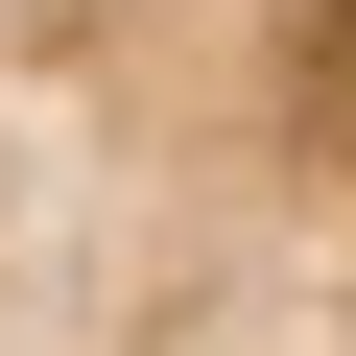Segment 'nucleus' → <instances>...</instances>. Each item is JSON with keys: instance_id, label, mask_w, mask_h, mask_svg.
<instances>
[{"instance_id": "obj_1", "label": "nucleus", "mask_w": 356, "mask_h": 356, "mask_svg": "<svg viewBox=\"0 0 356 356\" xmlns=\"http://www.w3.org/2000/svg\"><path fill=\"white\" fill-rule=\"evenodd\" d=\"M0 356H356V0H0Z\"/></svg>"}]
</instances>
